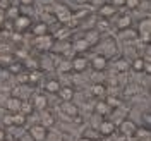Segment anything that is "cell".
<instances>
[{
    "label": "cell",
    "mask_w": 151,
    "mask_h": 141,
    "mask_svg": "<svg viewBox=\"0 0 151 141\" xmlns=\"http://www.w3.org/2000/svg\"><path fill=\"white\" fill-rule=\"evenodd\" d=\"M53 17H55L57 22H60L62 26L67 24V22H70V19H72V10L65 7L64 4H60L55 10H53Z\"/></svg>",
    "instance_id": "cell-1"
},
{
    "label": "cell",
    "mask_w": 151,
    "mask_h": 141,
    "mask_svg": "<svg viewBox=\"0 0 151 141\" xmlns=\"http://www.w3.org/2000/svg\"><path fill=\"white\" fill-rule=\"evenodd\" d=\"M33 26V19L29 17L28 14H21L16 21H12V28L16 33H22V31H26Z\"/></svg>",
    "instance_id": "cell-2"
},
{
    "label": "cell",
    "mask_w": 151,
    "mask_h": 141,
    "mask_svg": "<svg viewBox=\"0 0 151 141\" xmlns=\"http://www.w3.org/2000/svg\"><path fill=\"white\" fill-rule=\"evenodd\" d=\"M55 45V40L52 35H45V36H40V38H35V47L38 50H41V52H48V50H52Z\"/></svg>",
    "instance_id": "cell-3"
},
{
    "label": "cell",
    "mask_w": 151,
    "mask_h": 141,
    "mask_svg": "<svg viewBox=\"0 0 151 141\" xmlns=\"http://www.w3.org/2000/svg\"><path fill=\"white\" fill-rule=\"evenodd\" d=\"M136 129H137V124L134 121H131V119H124L122 122L119 124V132L122 136H125V138H132Z\"/></svg>",
    "instance_id": "cell-4"
},
{
    "label": "cell",
    "mask_w": 151,
    "mask_h": 141,
    "mask_svg": "<svg viewBox=\"0 0 151 141\" xmlns=\"http://www.w3.org/2000/svg\"><path fill=\"white\" fill-rule=\"evenodd\" d=\"M89 66L94 72H103L108 67V59H106V55H94L89 60Z\"/></svg>",
    "instance_id": "cell-5"
},
{
    "label": "cell",
    "mask_w": 151,
    "mask_h": 141,
    "mask_svg": "<svg viewBox=\"0 0 151 141\" xmlns=\"http://www.w3.org/2000/svg\"><path fill=\"white\" fill-rule=\"evenodd\" d=\"M117 131V127H115V122L113 121H108V119H105L100 122L98 126V132H100V136H105V138H112L113 134Z\"/></svg>",
    "instance_id": "cell-6"
},
{
    "label": "cell",
    "mask_w": 151,
    "mask_h": 141,
    "mask_svg": "<svg viewBox=\"0 0 151 141\" xmlns=\"http://www.w3.org/2000/svg\"><path fill=\"white\" fill-rule=\"evenodd\" d=\"M29 136H31L33 141H45L48 136V129H45L41 124H35L29 129Z\"/></svg>",
    "instance_id": "cell-7"
},
{
    "label": "cell",
    "mask_w": 151,
    "mask_h": 141,
    "mask_svg": "<svg viewBox=\"0 0 151 141\" xmlns=\"http://www.w3.org/2000/svg\"><path fill=\"white\" fill-rule=\"evenodd\" d=\"M88 66H89V62L84 55H74L72 60H70V67H72L74 72H84Z\"/></svg>",
    "instance_id": "cell-8"
},
{
    "label": "cell",
    "mask_w": 151,
    "mask_h": 141,
    "mask_svg": "<svg viewBox=\"0 0 151 141\" xmlns=\"http://www.w3.org/2000/svg\"><path fill=\"white\" fill-rule=\"evenodd\" d=\"M31 105H33V108H35V110H40V112L47 110V107H48L47 95L36 93V95H35V98H33V102H31Z\"/></svg>",
    "instance_id": "cell-9"
},
{
    "label": "cell",
    "mask_w": 151,
    "mask_h": 141,
    "mask_svg": "<svg viewBox=\"0 0 151 141\" xmlns=\"http://www.w3.org/2000/svg\"><path fill=\"white\" fill-rule=\"evenodd\" d=\"M98 14H100V19H106V21H108L110 17H113V16L117 14V9L113 7L112 4L105 2L103 5H101V7L98 9Z\"/></svg>",
    "instance_id": "cell-10"
},
{
    "label": "cell",
    "mask_w": 151,
    "mask_h": 141,
    "mask_svg": "<svg viewBox=\"0 0 151 141\" xmlns=\"http://www.w3.org/2000/svg\"><path fill=\"white\" fill-rule=\"evenodd\" d=\"M31 31H33V36L35 38H40V36H45L48 35V26L45 21H38V22H33V26H31Z\"/></svg>",
    "instance_id": "cell-11"
},
{
    "label": "cell",
    "mask_w": 151,
    "mask_h": 141,
    "mask_svg": "<svg viewBox=\"0 0 151 141\" xmlns=\"http://www.w3.org/2000/svg\"><path fill=\"white\" fill-rule=\"evenodd\" d=\"M21 103H22V100H21L19 96H16V95H12V96H9V98L5 100V108H7L10 114H16V112H19Z\"/></svg>",
    "instance_id": "cell-12"
},
{
    "label": "cell",
    "mask_w": 151,
    "mask_h": 141,
    "mask_svg": "<svg viewBox=\"0 0 151 141\" xmlns=\"http://www.w3.org/2000/svg\"><path fill=\"white\" fill-rule=\"evenodd\" d=\"M57 95L60 96L62 103H64V102H72V100H74V95H76V90L72 86H60V91Z\"/></svg>",
    "instance_id": "cell-13"
},
{
    "label": "cell",
    "mask_w": 151,
    "mask_h": 141,
    "mask_svg": "<svg viewBox=\"0 0 151 141\" xmlns=\"http://www.w3.org/2000/svg\"><path fill=\"white\" fill-rule=\"evenodd\" d=\"M115 28L119 29L120 33H122V31H125V29L132 28V17L129 16V14H122L120 17L117 19V22H115Z\"/></svg>",
    "instance_id": "cell-14"
},
{
    "label": "cell",
    "mask_w": 151,
    "mask_h": 141,
    "mask_svg": "<svg viewBox=\"0 0 151 141\" xmlns=\"http://www.w3.org/2000/svg\"><path fill=\"white\" fill-rule=\"evenodd\" d=\"M60 108H62V112L65 114L67 117H72V119H76V117L79 115V107H77V105H74L72 102H64V103L60 105Z\"/></svg>",
    "instance_id": "cell-15"
},
{
    "label": "cell",
    "mask_w": 151,
    "mask_h": 141,
    "mask_svg": "<svg viewBox=\"0 0 151 141\" xmlns=\"http://www.w3.org/2000/svg\"><path fill=\"white\" fill-rule=\"evenodd\" d=\"M45 91L47 93H52V95H57L60 91V81L55 79V77H50L45 81Z\"/></svg>",
    "instance_id": "cell-16"
},
{
    "label": "cell",
    "mask_w": 151,
    "mask_h": 141,
    "mask_svg": "<svg viewBox=\"0 0 151 141\" xmlns=\"http://www.w3.org/2000/svg\"><path fill=\"white\" fill-rule=\"evenodd\" d=\"M106 86L103 85V83H94L93 86H91V95H93L94 98H98V100H101V98H105L106 96Z\"/></svg>",
    "instance_id": "cell-17"
},
{
    "label": "cell",
    "mask_w": 151,
    "mask_h": 141,
    "mask_svg": "<svg viewBox=\"0 0 151 141\" xmlns=\"http://www.w3.org/2000/svg\"><path fill=\"white\" fill-rule=\"evenodd\" d=\"M40 124H41L45 129H50L52 126H55V117H53V114L48 112V110H43V112H41V121H40Z\"/></svg>",
    "instance_id": "cell-18"
},
{
    "label": "cell",
    "mask_w": 151,
    "mask_h": 141,
    "mask_svg": "<svg viewBox=\"0 0 151 141\" xmlns=\"http://www.w3.org/2000/svg\"><path fill=\"white\" fill-rule=\"evenodd\" d=\"M72 50H74V52H77V55H83L84 52H88V50H89V45L86 43L84 38L81 36V38H77L74 43H72Z\"/></svg>",
    "instance_id": "cell-19"
},
{
    "label": "cell",
    "mask_w": 151,
    "mask_h": 141,
    "mask_svg": "<svg viewBox=\"0 0 151 141\" xmlns=\"http://www.w3.org/2000/svg\"><path fill=\"white\" fill-rule=\"evenodd\" d=\"M83 38L86 40V43H88L89 48H91V47H94V45L100 41V33H98L96 29H89V31H86V35Z\"/></svg>",
    "instance_id": "cell-20"
},
{
    "label": "cell",
    "mask_w": 151,
    "mask_h": 141,
    "mask_svg": "<svg viewBox=\"0 0 151 141\" xmlns=\"http://www.w3.org/2000/svg\"><path fill=\"white\" fill-rule=\"evenodd\" d=\"M137 35H151V19L144 17L139 21V26H137Z\"/></svg>",
    "instance_id": "cell-21"
},
{
    "label": "cell",
    "mask_w": 151,
    "mask_h": 141,
    "mask_svg": "<svg viewBox=\"0 0 151 141\" xmlns=\"http://www.w3.org/2000/svg\"><path fill=\"white\" fill-rule=\"evenodd\" d=\"M94 114L100 115V117H105V115L110 114V107L105 103V100H98V102L94 103Z\"/></svg>",
    "instance_id": "cell-22"
},
{
    "label": "cell",
    "mask_w": 151,
    "mask_h": 141,
    "mask_svg": "<svg viewBox=\"0 0 151 141\" xmlns=\"http://www.w3.org/2000/svg\"><path fill=\"white\" fill-rule=\"evenodd\" d=\"M103 100H105V103L110 107V110H112V108L117 110V108H120V107H122V100H120L119 96H115V95H106Z\"/></svg>",
    "instance_id": "cell-23"
},
{
    "label": "cell",
    "mask_w": 151,
    "mask_h": 141,
    "mask_svg": "<svg viewBox=\"0 0 151 141\" xmlns=\"http://www.w3.org/2000/svg\"><path fill=\"white\" fill-rule=\"evenodd\" d=\"M4 16H5V19H7V21H10V22H12V21H16V19L21 16V9H19L17 5H12V4H10V7L4 12Z\"/></svg>",
    "instance_id": "cell-24"
},
{
    "label": "cell",
    "mask_w": 151,
    "mask_h": 141,
    "mask_svg": "<svg viewBox=\"0 0 151 141\" xmlns=\"http://www.w3.org/2000/svg\"><path fill=\"white\" fill-rule=\"evenodd\" d=\"M10 115H12V126H14V127H24V126H26V121H28L26 115H22L21 112L10 114Z\"/></svg>",
    "instance_id": "cell-25"
},
{
    "label": "cell",
    "mask_w": 151,
    "mask_h": 141,
    "mask_svg": "<svg viewBox=\"0 0 151 141\" xmlns=\"http://www.w3.org/2000/svg\"><path fill=\"white\" fill-rule=\"evenodd\" d=\"M115 69H117L119 72H125V71L131 69V62H129L127 59H124V57H119V59L115 60Z\"/></svg>",
    "instance_id": "cell-26"
},
{
    "label": "cell",
    "mask_w": 151,
    "mask_h": 141,
    "mask_svg": "<svg viewBox=\"0 0 151 141\" xmlns=\"http://www.w3.org/2000/svg\"><path fill=\"white\" fill-rule=\"evenodd\" d=\"M7 71H9L10 74L17 76V74H21V72L24 71V66H22L21 60H14V62H10L9 66H7Z\"/></svg>",
    "instance_id": "cell-27"
},
{
    "label": "cell",
    "mask_w": 151,
    "mask_h": 141,
    "mask_svg": "<svg viewBox=\"0 0 151 141\" xmlns=\"http://www.w3.org/2000/svg\"><path fill=\"white\" fill-rule=\"evenodd\" d=\"M28 85H33L36 86L40 81H41V71H29L28 72Z\"/></svg>",
    "instance_id": "cell-28"
},
{
    "label": "cell",
    "mask_w": 151,
    "mask_h": 141,
    "mask_svg": "<svg viewBox=\"0 0 151 141\" xmlns=\"http://www.w3.org/2000/svg\"><path fill=\"white\" fill-rule=\"evenodd\" d=\"M134 138L139 141H146L148 138H150V129H146V127H137L136 129V132H134Z\"/></svg>",
    "instance_id": "cell-29"
},
{
    "label": "cell",
    "mask_w": 151,
    "mask_h": 141,
    "mask_svg": "<svg viewBox=\"0 0 151 141\" xmlns=\"http://www.w3.org/2000/svg\"><path fill=\"white\" fill-rule=\"evenodd\" d=\"M19 112L22 114V115H31V114L35 112V108H33V105L29 100H22V103H21V108H19Z\"/></svg>",
    "instance_id": "cell-30"
},
{
    "label": "cell",
    "mask_w": 151,
    "mask_h": 141,
    "mask_svg": "<svg viewBox=\"0 0 151 141\" xmlns=\"http://www.w3.org/2000/svg\"><path fill=\"white\" fill-rule=\"evenodd\" d=\"M131 69L134 72H142V69H144V60H142V57H136V59L132 60Z\"/></svg>",
    "instance_id": "cell-31"
},
{
    "label": "cell",
    "mask_w": 151,
    "mask_h": 141,
    "mask_svg": "<svg viewBox=\"0 0 151 141\" xmlns=\"http://www.w3.org/2000/svg\"><path fill=\"white\" fill-rule=\"evenodd\" d=\"M122 36L124 40H137L139 38V35H137V29H134V28H129V29H125V31H122Z\"/></svg>",
    "instance_id": "cell-32"
},
{
    "label": "cell",
    "mask_w": 151,
    "mask_h": 141,
    "mask_svg": "<svg viewBox=\"0 0 151 141\" xmlns=\"http://www.w3.org/2000/svg\"><path fill=\"white\" fill-rule=\"evenodd\" d=\"M108 28H110V22H108L106 19H98V22H96V28H94V29H96V31L101 35V33H103V31H106Z\"/></svg>",
    "instance_id": "cell-33"
},
{
    "label": "cell",
    "mask_w": 151,
    "mask_h": 141,
    "mask_svg": "<svg viewBox=\"0 0 151 141\" xmlns=\"http://www.w3.org/2000/svg\"><path fill=\"white\" fill-rule=\"evenodd\" d=\"M150 126H151V114L150 110H146V112H142V127L150 129Z\"/></svg>",
    "instance_id": "cell-34"
},
{
    "label": "cell",
    "mask_w": 151,
    "mask_h": 141,
    "mask_svg": "<svg viewBox=\"0 0 151 141\" xmlns=\"http://www.w3.org/2000/svg\"><path fill=\"white\" fill-rule=\"evenodd\" d=\"M139 5H141L139 0H125V4H124V7H127V9H131V10H136Z\"/></svg>",
    "instance_id": "cell-35"
},
{
    "label": "cell",
    "mask_w": 151,
    "mask_h": 141,
    "mask_svg": "<svg viewBox=\"0 0 151 141\" xmlns=\"http://www.w3.org/2000/svg\"><path fill=\"white\" fill-rule=\"evenodd\" d=\"M57 69H58V72H69V71H72V67H70V60L62 62V64L57 67Z\"/></svg>",
    "instance_id": "cell-36"
},
{
    "label": "cell",
    "mask_w": 151,
    "mask_h": 141,
    "mask_svg": "<svg viewBox=\"0 0 151 141\" xmlns=\"http://www.w3.org/2000/svg\"><path fill=\"white\" fill-rule=\"evenodd\" d=\"M16 77H17V83L19 85H28V72H26V71H22V72H21V74H17L16 76Z\"/></svg>",
    "instance_id": "cell-37"
},
{
    "label": "cell",
    "mask_w": 151,
    "mask_h": 141,
    "mask_svg": "<svg viewBox=\"0 0 151 141\" xmlns=\"http://www.w3.org/2000/svg\"><path fill=\"white\" fill-rule=\"evenodd\" d=\"M2 122H4L5 127H12V115H10V114L4 115V117H2Z\"/></svg>",
    "instance_id": "cell-38"
},
{
    "label": "cell",
    "mask_w": 151,
    "mask_h": 141,
    "mask_svg": "<svg viewBox=\"0 0 151 141\" xmlns=\"http://www.w3.org/2000/svg\"><path fill=\"white\" fill-rule=\"evenodd\" d=\"M9 7H10V2H9V0H0V12H5Z\"/></svg>",
    "instance_id": "cell-39"
},
{
    "label": "cell",
    "mask_w": 151,
    "mask_h": 141,
    "mask_svg": "<svg viewBox=\"0 0 151 141\" xmlns=\"http://www.w3.org/2000/svg\"><path fill=\"white\" fill-rule=\"evenodd\" d=\"M10 40H12V41H22V33H16V31H12V33H10Z\"/></svg>",
    "instance_id": "cell-40"
},
{
    "label": "cell",
    "mask_w": 151,
    "mask_h": 141,
    "mask_svg": "<svg viewBox=\"0 0 151 141\" xmlns=\"http://www.w3.org/2000/svg\"><path fill=\"white\" fill-rule=\"evenodd\" d=\"M110 4H112V5H113V7H115L117 10H119V7H124L125 0H113V2H110Z\"/></svg>",
    "instance_id": "cell-41"
},
{
    "label": "cell",
    "mask_w": 151,
    "mask_h": 141,
    "mask_svg": "<svg viewBox=\"0 0 151 141\" xmlns=\"http://www.w3.org/2000/svg\"><path fill=\"white\" fill-rule=\"evenodd\" d=\"M142 71L150 76L151 74V62H144V69H142Z\"/></svg>",
    "instance_id": "cell-42"
},
{
    "label": "cell",
    "mask_w": 151,
    "mask_h": 141,
    "mask_svg": "<svg viewBox=\"0 0 151 141\" xmlns=\"http://www.w3.org/2000/svg\"><path fill=\"white\" fill-rule=\"evenodd\" d=\"M7 19H5V16H4V12H0V28L4 26V22H5Z\"/></svg>",
    "instance_id": "cell-43"
},
{
    "label": "cell",
    "mask_w": 151,
    "mask_h": 141,
    "mask_svg": "<svg viewBox=\"0 0 151 141\" xmlns=\"http://www.w3.org/2000/svg\"><path fill=\"white\" fill-rule=\"evenodd\" d=\"M94 141H113V138H105V136H100L98 140H94Z\"/></svg>",
    "instance_id": "cell-44"
},
{
    "label": "cell",
    "mask_w": 151,
    "mask_h": 141,
    "mask_svg": "<svg viewBox=\"0 0 151 141\" xmlns=\"http://www.w3.org/2000/svg\"><path fill=\"white\" fill-rule=\"evenodd\" d=\"M77 141H94L93 138H88V136H83V138H79Z\"/></svg>",
    "instance_id": "cell-45"
},
{
    "label": "cell",
    "mask_w": 151,
    "mask_h": 141,
    "mask_svg": "<svg viewBox=\"0 0 151 141\" xmlns=\"http://www.w3.org/2000/svg\"><path fill=\"white\" fill-rule=\"evenodd\" d=\"M4 140H5V131L0 129V141H4Z\"/></svg>",
    "instance_id": "cell-46"
},
{
    "label": "cell",
    "mask_w": 151,
    "mask_h": 141,
    "mask_svg": "<svg viewBox=\"0 0 151 141\" xmlns=\"http://www.w3.org/2000/svg\"><path fill=\"white\" fill-rule=\"evenodd\" d=\"M127 141H139V140H136V138L132 136V138H127Z\"/></svg>",
    "instance_id": "cell-47"
}]
</instances>
